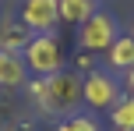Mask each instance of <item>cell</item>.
<instances>
[{
    "mask_svg": "<svg viewBox=\"0 0 134 131\" xmlns=\"http://www.w3.org/2000/svg\"><path fill=\"white\" fill-rule=\"evenodd\" d=\"M28 103L42 113V117H67V113H78L81 106V75L78 71H57L46 78H32L25 85Z\"/></svg>",
    "mask_w": 134,
    "mask_h": 131,
    "instance_id": "1",
    "label": "cell"
},
{
    "mask_svg": "<svg viewBox=\"0 0 134 131\" xmlns=\"http://www.w3.org/2000/svg\"><path fill=\"white\" fill-rule=\"evenodd\" d=\"M21 60L28 64V75H35V78L57 75V71H64V64H67L64 43L57 39V32H35L32 39H28V46L21 50Z\"/></svg>",
    "mask_w": 134,
    "mask_h": 131,
    "instance_id": "2",
    "label": "cell"
},
{
    "mask_svg": "<svg viewBox=\"0 0 134 131\" xmlns=\"http://www.w3.org/2000/svg\"><path fill=\"white\" fill-rule=\"evenodd\" d=\"M124 96V85L116 82L113 71H88L81 75V103L92 110H113V103Z\"/></svg>",
    "mask_w": 134,
    "mask_h": 131,
    "instance_id": "3",
    "label": "cell"
},
{
    "mask_svg": "<svg viewBox=\"0 0 134 131\" xmlns=\"http://www.w3.org/2000/svg\"><path fill=\"white\" fill-rule=\"evenodd\" d=\"M116 35H120L116 32V18L106 14V11H95L92 18L78 28V43H81L85 53H106V50L116 43Z\"/></svg>",
    "mask_w": 134,
    "mask_h": 131,
    "instance_id": "4",
    "label": "cell"
},
{
    "mask_svg": "<svg viewBox=\"0 0 134 131\" xmlns=\"http://www.w3.org/2000/svg\"><path fill=\"white\" fill-rule=\"evenodd\" d=\"M21 25L28 32H53L60 21V0H25L21 4Z\"/></svg>",
    "mask_w": 134,
    "mask_h": 131,
    "instance_id": "5",
    "label": "cell"
},
{
    "mask_svg": "<svg viewBox=\"0 0 134 131\" xmlns=\"http://www.w3.org/2000/svg\"><path fill=\"white\" fill-rule=\"evenodd\" d=\"M28 85V64L21 60V53H4L0 50V89L14 92Z\"/></svg>",
    "mask_w": 134,
    "mask_h": 131,
    "instance_id": "6",
    "label": "cell"
},
{
    "mask_svg": "<svg viewBox=\"0 0 134 131\" xmlns=\"http://www.w3.org/2000/svg\"><path fill=\"white\" fill-rule=\"evenodd\" d=\"M106 64H109V71H127V67H134V35L127 32V35H116V43L106 50Z\"/></svg>",
    "mask_w": 134,
    "mask_h": 131,
    "instance_id": "7",
    "label": "cell"
},
{
    "mask_svg": "<svg viewBox=\"0 0 134 131\" xmlns=\"http://www.w3.org/2000/svg\"><path fill=\"white\" fill-rule=\"evenodd\" d=\"M32 32H28L21 21H0V50L4 53H21L28 46Z\"/></svg>",
    "mask_w": 134,
    "mask_h": 131,
    "instance_id": "8",
    "label": "cell"
},
{
    "mask_svg": "<svg viewBox=\"0 0 134 131\" xmlns=\"http://www.w3.org/2000/svg\"><path fill=\"white\" fill-rule=\"evenodd\" d=\"M109 131H134V96L124 92L109 110Z\"/></svg>",
    "mask_w": 134,
    "mask_h": 131,
    "instance_id": "9",
    "label": "cell"
},
{
    "mask_svg": "<svg viewBox=\"0 0 134 131\" xmlns=\"http://www.w3.org/2000/svg\"><path fill=\"white\" fill-rule=\"evenodd\" d=\"M95 11H99L95 0H60V21L67 25H85Z\"/></svg>",
    "mask_w": 134,
    "mask_h": 131,
    "instance_id": "10",
    "label": "cell"
},
{
    "mask_svg": "<svg viewBox=\"0 0 134 131\" xmlns=\"http://www.w3.org/2000/svg\"><path fill=\"white\" fill-rule=\"evenodd\" d=\"M57 131H102V124L92 117V113H67V117L57 120Z\"/></svg>",
    "mask_w": 134,
    "mask_h": 131,
    "instance_id": "11",
    "label": "cell"
},
{
    "mask_svg": "<svg viewBox=\"0 0 134 131\" xmlns=\"http://www.w3.org/2000/svg\"><path fill=\"white\" fill-rule=\"evenodd\" d=\"M4 131H35L32 120H11V124H4Z\"/></svg>",
    "mask_w": 134,
    "mask_h": 131,
    "instance_id": "12",
    "label": "cell"
},
{
    "mask_svg": "<svg viewBox=\"0 0 134 131\" xmlns=\"http://www.w3.org/2000/svg\"><path fill=\"white\" fill-rule=\"evenodd\" d=\"M120 85H124V89L134 96V67H127V71H124V82H120Z\"/></svg>",
    "mask_w": 134,
    "mask_h": 131,
    "instance_id": "13",
    "label": "cell"
},
{
    "mask_svg": "<svg viewBox=\"0 0 134 131\" xmlns=\"http://www.w3.org/2000/svg\"><path fill=\"white\" fill-rule=\"evenodd\" d=\"M131 35H134V21H131Z\"/></svg>",
    "mask_w": 134,
    "mask_h": 131,
    "instance_id": "14",
    "label": "cell"
},
{
    "mask_svg": "<svg viewBox=\"0 0 134 131\" xmlns=\"http://www.w3.org/2000/svg\"><path fill=\"white\" fill-rule=\"evenodd\" d=\"M0 4H4V0H0Z\"/></svg>",
    "mask_w": 134,
    "mask_h": 131,
    "instance_id": "15",
    "label": "cell"
},
{
    "mask_svg": "<svg viewBox=\"0 0 134 131\" xmlns=\"http://www.w3.org/2000/svg\"><path fill=\"white\" fill-rule=\"evenodd\" d=\"M0 131H4V128H0Z\"/></svg>",
    "mask_w": 134,
    "mask_h": 131,
    "instance_id": "16",
    "label": "cell"
}]
</instances>
